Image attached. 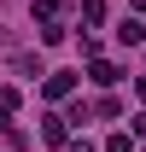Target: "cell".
I'll use <instances>...</instances> for the list:
<instances>
[{
    "label": "cell",
    "mask_w": 146,
    "mask_h": 152,
    "mask_svg": "<svg viewBox=\"0 0 146 152\" xmlns=\"http://www.w3.org/2000/svg\"><path fill=\"white\" fill-rule=\"evenodd\" d=\"M41 94H47V99H70V94H76V76H70V70H47Z\"/></svg>",
    "instance_id": "1"
},
{
    "label": "cell",
    "mask_w": 146,
    "mask_h": 152,
    "mask_svg": "<svg viewBox=\"0 0 146 152\" xmlns=\"http://www.w3.org/2000/svg\"><path fill=\"white\" fill-rule=\"evenodd\" d=\"M41 140H47V146H64V140H70V129H64V117H41Z\"/></svg>",
    "instance_id": "2"
},
{
    "label": "cell",
    "mask_w": 146,
    "mask_h": 152,
    "mask_svg": "<svg viewBox=\"0 0 146 152\" xmlns=\"http://www.w3.org/2000/svg\"><path fill=\"white\" fill-rule=\"evenodd\" d=\"M88 76L99 82V88H111V82H123V70H117L111 58H93V64H88Z\"/></svg>",
    "instance_id": "3"
},
{
    "label": "cell",
    "mask_w": 146,
    "mask_h": 152,
    "mask_svg": "<svg viewBox=\"0 0 146 152\" xmlns=\"http://www.w3.org/2000/svg\"><path fill=\"white\" fill-rule=\"evenodd\" d=\"M117 41H123V47H140V41H146V23L140 18H123V23H117Z\"/></svg>",
    "instance_id": "4"
},
{
    "label": "cell",
    "mask_w": 146,
    "mask_h": 152,
    "mask_svg": "<svg viewBox=\"0 0 146 152\" xmlns=\"http://www.w3.org/2000/svg\"><path fill=\"white\" fill-rule=\"evenodd\" d=\"M35 23H64V6L58 0H35Z\"/></svg>",
    "instance_id": "5"
},
{
    "label": "cell",
    "mask_w": 146,
    "mask_h": 152,
    "mask_svg": "<svg viewBox=\"0 0 146 152\" xmlns=\"http://www.w3.org/2000/svg\"><path fill=\"white\" fill-rule=\"evenodd\" d=\"M82 23H105V0H82Z\"/></svg>",
    "instance_id": "6"
},
{
    "label": "cell",
    "mask_w": 146,
    "mask_h": 152,
    "mask_svg": "<svg viewBox=\"0 0 146 152\" xmlns=\"http://www.w3.org/2000/svg\"><path fill=\"white\" fill-rule=\"evenodd\" d=\"M128 146H134V134H123V129H117V134L105 140V152H128Z\"/></svg>",
    "instance_id": "7"
},
{
    "label": "cell",
    "mask_w": 146,
    "mask_h": 152,
    "mask_svg": "<svg viewBox=\"0 0 146 152\" xmlns=\"http://www.w3.org/2000/svg\"><path fill=\"white\" fill-rule=\"evenodd\" d=\"M64 152H93V140H82V134H70V140H64Z\"/></svg>",
    "instance_id": "8"
},
{
    "label": "cell",
    "mask_w": 146,
    "mask_h": 152,
    "mask_svg": "<svg viewBox=\"0 0 146 152\" xmlns=\"http://www.w3.org/2000/svg\"><path fill=\"white\" fill-rule=\"evenodd\" d=\"M128 123H134V129H128V134H146V111H134V117H128Z\"/></svg>",
    "instance_id": "9"
},
{
    "label": "cell",
    "mask_w": 146,
    "mask_h": 152,
    "mask_svg": "<svg viewBox=\"0 0 146 152\" xmlns=\"http://www.w3.org/2000/svg\"><path fill=\"white\" fill-rule=\"evenodd\" d=\"M134 94H140V99H146V76H134Z\"/></svg>",
    "instance_id": "10"
},
{
    "label": "cell",
    "mask_w": 146,
    "mask_h": 152,
    "mask_svg": "<svg viewBox=\"0 0 146 152\" xmlns=\"http://www.w3.org/2000/svg\"><path fill=\"white\" fill-rule=\"evenodd\" d=\"M0 129H6V111H0Z\"/></svg>",
    "instance_id": "11"
}]
</instances>
